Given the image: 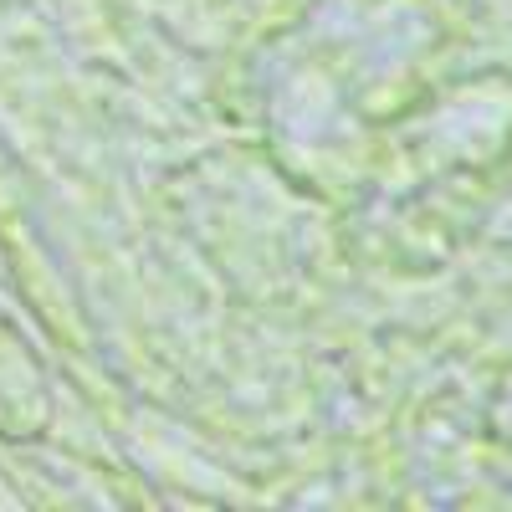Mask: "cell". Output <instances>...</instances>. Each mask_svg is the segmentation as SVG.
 I'll return each instance as SVG.
<instances>
[{
  "instance_id": "obj_1",
  "label": "cell",
  "mask_w": 512,
  "mask_h": 512,
  "mask_svg": "<svg viewBox=\"0 0 512 512\" xmlns=\"http://www.w3.org/2000/svg\"><path fill=\"white\" fill-rule=\"evenodd\" d=\"M52 425V390L31 338L0 318V441H36Z\"/></svg>"
}]
</instances>
